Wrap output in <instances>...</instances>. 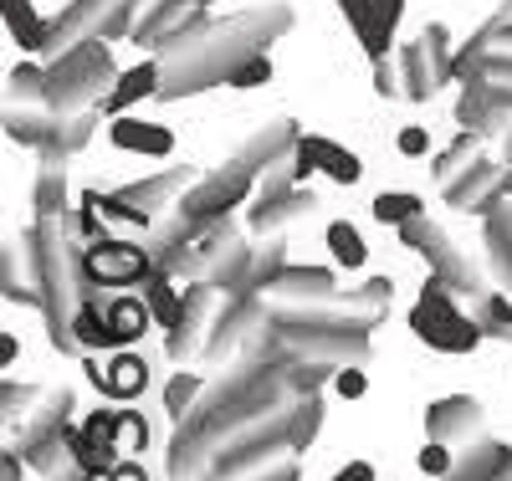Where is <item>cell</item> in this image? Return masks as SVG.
<instances>
[{
    "label": "cell",
    "mask_w": 512,
    "mask_h": 481,
    "mask_svg": "<svg viewBox=\"0 0 512 481\" xmlns=\"http://www.w3.org/2000/svg\"><path fill=\"white\" fill-rule=\"evenodd\" d=\"M292 31V11L287 6H256V11H241V16H226V21H210L200 16L190 31H180L164 52H154L164 62V87L159 98L164 103H180V98H195V93H210V87H226L231 72L267 52L277 36Z\"/></svg>",
    "instance_id": "6da1fadb"
},
{
    "label": "cell",
    "mask_w": 512,
    "mask_h": 481,
    "mask_svg": "<svg viewBox=\"0 0 512 481\" xmlns=\"http://www.w3.org/2000/svg\"><path fill=\"white\" fill-rule=\"evenodd\" d=\"M26 256H31V282L41 292V318L57 348H77L72 318L88 302V282H82V236L72 226V215L57 221H31L26 226Z\"/></svg>",
    "instance_id": "7a4b0ae2"
},
{
    "label": "cell",
    "mask_w": 512,
    "mask_h": 481,
    "mask_svg": "<svg viewBox=\"0 0 512 481\" xmlns=\"http://www.w3.org/2000/svg\"><path fill=\"white\" fill-rule=\"evenodd\" d=\"M113 82H118L113 52H108L103 36H93V41H82V47L52 57V67H47V108L52 113H88L113 93Z\"/></svg>",
    "instance_id": "3957f363"
},
{
    "label": "cell",
    "mask_w": 512,
    "mask_h": 481,
    "mask_svg": "<svg viewBox=\"0 0 512 481\" xmlns=\"http://www.w3.org/2000/svg\"><path fill=\"white\" fill-rule=\"evenodd\" d=\"M410 328L420 343H431L436 354H477V343L487 338V328L477 318H466L461 313V302L456 292L446 287V277H425L420 297H415V308H410Z\"/></svg>",
    "instance_id": "277c9868"
},
{
    "label": "cell",
    "mask_w": 512,
    "mask_h": 481,
    "mask_svg": "<svg viewBox=\"0 0 512 481\" xmlns=\"http://www.w3.org/2000/svg\"><path fill=\"white\" fill-rule=\"evenodd\" d=\"M282 456H292V410L267 415L246 425L241 435H231V446L210 461L205 481H256L262 471H272Z\"/></svg>",
    "instance_id": "5b68a950"
},
{
    "label": "cell",
    "mask_w": 512,
    "mask_h": 481,
    "mask_svg": "<svg viewBox=\"0 0 512 481\" xmlns=\"http://www.w3.org/2000/svg\"><path fill=\"white\" fill-rule=\"evenodd\" d=\"M400 241L410 246V251H420L425 261H431V272L436 277H446V287L456 292V297H487L492 287H487V272L477 267V256L472 251H461L436 221H425V215H420V221H410V226H400Z\"/></svg>",
    "instance_id": "8992f818"
},
{
    "label": "cell",
    "mask_w": 512,
    "mask_h": 481,
    "mask_svg": "<svg viewBox=\"0 0 512 481\" xmlns=\"http://www.w3.org/2000/svg\"><path fill=\"white\" fill-rule=\"evenodd\" d=\"M313 210H318V195L308 185H297L292 164H277L272 174H262V190H256V200L246 210V226L256 236H282L287 226L308 221Z\"/></svg>",
    "instance_id": "52a82bcc"
},
{
    "label": "cell",
    "mask_w": 512,
    "mask_h": 481,
    "mask_svg": "<svg viewBox=\"0 0 512 481\" xmlns=\"http://www.w3.org/2000/svg\"><path fill=\"white\" fill-rule=\"evenodd\" d=\"M272 328V313H267V297L262 292H231L226 297V308L216 318V328H210L205 338V364L216 369V364H231L246 343H262V333Z\"/></svg>",
    "instance_id": "ba28073f"
},
{
    "label": "cell",
    "mask_w": 512,
    "mask_h": 481,
    "mask_svg": "<svg viewBox=\"0 0 512 481\" xmlns=\"http://www.w3.org/2000/svg\"><path fill=\"white\" fill-rule=\"evenodd\" d=\"M256 190H262V180L246 169V164H221V169H210L200 174V180L190 185V195L175 205L180 215H190V221H226V215L246 200H256Z\"/></svg>",
    "instance_id": "9c48e42d"
},
{
    "label": "cell",
    "mask_w": 512,
    "mask_h": 481,
    "mask_svg": "<svg viewBox=\"0 0 512 481\" xmlns=\"http://www.w3.org/2000/svg\"><path fill=\"white\" fill-rule=\"evenodd\" d=\"M149 272H154V251L139 246V241L108 236V241L82 246V282H88V297L98 287H139V282H149Z\"/></svg>",
    "instance_id": "30bf717a"
},
{
    "label": "cell",
    "mask_w": 512,
    "mask_h": 481,
    "mask_svg": "<svg viewBox=\"0 0 512 481\" xmlns=\"http://www.w3.org/2000/svg\"><path fill=\"white\" fill-rule=\"evenodd\" d=\"M221 308H226V292H221V287L190 282V287H185V313H180V323L164 333V354L175 359V364L200 359L210 328H216V318H221Z\"/></svg>",
    "instance_id": "8fae6325"
},
{
    "label": "cell",
    "mask_w": 512,
    "mask_h": 481,
    "mask_svg": "<svg viewBox=\"0 0 512 481\" xmlns=\"http://www.w3.org/2000/svg\"><path fill=\"white\" fill-rule=\"evenodd\" d=\"M267 297L292 302V308H344V313H354L349 308V292H338V277L328 267H282L277 282L267 287Z\"/></svg>",
    "instance_id": "7c38bea8"
},
{
    "label": "cell",
    "mask_w": 512,
    "mask_h": 481,
    "mask_svg": "<svg viewBox=\"0 0 512 481\" xmlns=\"http://www.w3.org/2000/svg\"><path fill=\"white\" fill-rule=\"evenodd\" d=\"M292 174H297V180L328 174L333 185H359V180H364V159H359L354 149H344L338 139L303 134V139H297V154H292Z\"/></svg>",
    "instance_id": "4fadbf2b"
},
{
    "label": "cell",
    "mask_w": 512,
    "mask_h": 481,
    "mask_svg": "<svg viewBox=\"0 0 512 481\" xmlns=\"http://www.w3.org/2000/svg\"><path fill=\"white\" fill-rule=\"evenodd\" d=\"M205 6H210V0H154V6L139 16V26H134V36H128V41H134L139 52L154 57V52H164L180 31L195 26V21L205 16Z\"/></svg>",
    "instance_id": "5bb4252c"
},
{
    "label": "cell",
    "mask_w": 512,
    "mask_h": 481,
    "mask_svg": "<svg viewBox=\"0 0 512 481\" xmlns=\"http://www.w3.org/2000/svg\"><path fill=\"white\" fill-rule=\"evenodd\" d=\"M502 174H507V164H492V159H477L472 169L461 174L456 185H446L441 195H446V205H456V210H466V215H497L502 205H507V190H502Z\"/></svg>",
    "instance_id": "9a60e30c"
},
{
    "label": "cell",
    "mask_w": 512,
    "mask_h": 481,
    "mask_svg": "<svg viewBox=\"0 0 512 481\" xmlns=\"http://www.w3.org/2000/svg\"><path fill=\"white\" fill-rule=\"evenodd\" d=\"M482 430V400L477 395H446L425 410V441L446 446H472V435Z\"/></svg>",
    "instance_id": "2e32d148"
},
{
    "label": "cell",
    "mask_w": 512,
    "mask_h": 481,
    "mask_svg": "<svg viewBox=\"0 0 512 481\" xmlns=\"http://www.w3.org/2000/svg\"><path fill=\"white\" fill-rule=\"evenodd\" d=\"M195 180H200V174H195L190 164H175V169H159V174H144V180L123 185L118 195H123L128 205H139V210L159 215V210H169V205H180V200L190 195Z\"/></svg>",
    "instance_id": "e0dca14e"
},
{
    "label": "cell",
    "mask_w": 512,
    "mask_h": 481,
    "mask_svg": "<svg viewBox=\"0 0 512 481\" xmlns=\"http://www.w3.org/2000/svg\"><path fill=\"white\" fill-rule=\"evenodd\" d=\"M88 379L98 384V395L128 405V400H139L144 389H149V364L139 354H128V348H118L108 364H88Z\"/></svg>",
    "instance_id": "ac0fdd59"
},
{
    "label": "cell",
    "mask_w": 512,
    "mask_h": 481,
    "mask_svg": "<svg viewBox=\"0 0 512 481\" xmlns=\"http://www.w3.org/2000/svg\"><path fill=\"white\" fill-rule=\"evenodd\" d=\"M108 144L118 154H139V159H169L175 154V134H169L164 123H144L134 113L108 118Z\"/></svg>",
    "instance_id": "d6986e66"
},
{
    "label": "cell",
    "mask_w": 512,
    "mask_h": 481,
    "mask_svg": "<svg viewBox=\"0 0 512 481\" xmlns=\"http://www.w3.org/2000/svg\"><path fill=\"white\" fill-rule=\"evenodd\" d=\"M297 139H303V134H297V123H287V118H282V123L262 128L256 139H246V144H241V154H236V164H246V169L256 174V180H262V174H272L277 164H292Z\"/></svg>",
    "instance_id": "ffe728a7"
},
{
    "label": "cell",
    "mask_w": 512,
    "mask_h": 481,
    "mask_svg": "<svg viewBox=\"0 0 512 481\" xmlns=\"http://www.w3.org/2000/svg\"><path fill=\"white\" fill-rule=\"evenodd\" d=\"M159 87H164V62H159V57H144L139 67L118 72L113 93H108L98 108H103V118H123V113L134 108V103H144V98H159Z\"/></svg>",
    "instance_id": "44dd1931"
},
{
    "label": "cell",
    "mask_w": 512,
    "mask_h": 481,
    "mask_svg": "<svg viewBox=\"0 0 512 481\" xmlns=\"http://www.w3.org/2000/svg\"><path fill=\"white\" fill-rule=\"evenodd\" d=\"M98 123H108L103 108H88V113H57V128H52L47 149H41V159H47V164H67L72 154H82V149L93 144Z\"/></svg>",
    "instance_id": "7402d4cb"
},
{
    "label": "cell",
    "mask_w": 512,
    "mask_h": 481,
    "mask_svg": "<svg viewBox=\"0 0 512 481\" xmlns=\"http://www.w3.org/2000/svg\"><path fill=\"white\" fill-rule=\"evenodd\" d=\"M395 67H400V98H410V103L436 98L441 77H436V62H431V52H425V41H405V47L395 52Z\"/></svg>",
    "instance_id": "603a6c76"
},
{
    "label": "cell",
    "mask_w": 512,
    "mask_h": 481,
    "mask_svg": "<svg viewBox=\"0 0 512 481\" xmlns=\"http://www.w3.org/2000/svg\"><path fill=\"white\" fill-rule=\"evenodd\" d=\"M149 328H159V323H154V313H149V302H144V297H134V292L108 297V338H113V348L139 343Z\"/></svg>",
    "instance_id": "cb8c5ba5"
},
{
    "label": "cell",
    "mask_w": 512,
    "mask_h": 481,
    "mask_svg": "<svg viewBox=\"0 0 512 481\" xmlns=\"http://www.w3.org/2000/svg\"><path fill=\"white\" fill-rule=\"evenodd\" d=\"M446 481H512V451L502 441H477L466 456H456Z\"/></svg>",
    "instance_id": "d4e9b609"
},
{
    "label": "cell",
    "mask_w": 512,
    "mask_h": 481,
    "mask_svg": "<svg viewBox=\"0 0 512 481\" xmlns=\"http://www.w3.org/2000/svg\"><path fill=\"white\" fill-rule=\"evenodd\" d=\"M31 215H36V221H57V215H72V205H67V164H47V159H36Z\"/></svg>",
    "instance_id": "484cf974"
},
{
    "label": "cell",
    "mask_w": 512,
    "mask_h": 481,
    "mask_svg": "<svg viewBox=\"0 0 512 481\" xmlns=\"http://www.w3.org/2000/svg\"><path fill=\"white\" fill-rule=\"evenodd\" d=\"M251 267H256V246L236 241V246H226V251H221L216 261H210V267H205V282H210V287H221V292L231 297V292H246Z\"/></svg>",
    "instance_id": "4316f807"
},
{
    "label": "cell",
    "mask_w": 512,
    "mask_h": 481,
    "mask_svg": "<svg viewBox=\"0 0 512 481\" xmlns=\"http://www.w3.org/2000/svg\"><path fill=\"white\" fill-rule=\"evenodd\" d=\"M6 31L21 52H47L52 47V21L36 16L31 0H6Z\"/></svg>",
    "instance_id": "83f0119b"
},
{
    "label": "cell",
    "mask_w": 512,
    "mask_h": 481,
    "mask_svg": "<svg viewBox=\"0 0 512 481\" xmlns=\"http://www.w3.org/2000/svg\"><path fill=\"white\" fill-rule=\"evenodd\" d=\"M52 128H57V113L52 108H6V139L41 154L52 139Z\"/></svg>",
    "instance_id": "f1b7e54d"
},
{
    "label": "cell",
    "mask_w": 512,
    "mask_h": 481,
    "mask_svg": "<svg viewBox=\"0 0 512 481\" xmlns=\"http://www.w3.org/2000/svg\"><path fill=\"white\" fill-rule=\"evenodd\" d=\"M180 277H169V272H149V282H144V302H149V313H154V323L169 333L180 323V313H185V287H175Z\"/></svg>",
    "instance_id": "f546056e"
},
{
    "label": "cell",
    "mask_w": 512,
    "mask_h": 481,
    "mask_svg": "<svg viewBox=\"0 0 512 481\" xmlns=\"http://www.w3.org/2000/svg\"><path fill=\"white\" fill-rule=\"evenodd\" d=\"M477 159H482V134H466V128H461V134H456V139L436 154V164H431L436 185H441V190H446V185H456V180H461V174L472 169Z\"/></svg>",
    "instance_id": "4dcf8cb0"
},
{
    "label": "cell",
    "mask_w": 512,
    "mask_h": 481,
    "mask_svg": "<svg viewBox=\"0 0 512 481\" xmlns=\"http://www.w3.org/2000/svg\"><path fill=\"white\" fill-rule=\"evenodd\" d=\"M6 108H47V67H36V62H21L11 67L6 77Z\"/></svg>",
    "instance_id": "1f68e13d"
},
{
    "label": "cell",
    "mask_w": 512,
    "mask_h": 481,
    "mask_svg": "<svg viewBox=\"0 0 512 481\" xmlns=\"http://www.w3.org/2000/svg\"><path fill=\"white\" fill-rule=\"evenodd\" d=\"M205 389H210V379H205V374H190V369H180L175 379L164 384V410L175 415V425L195 415V405L205 400Z\"/></svg>",
    "instance_id": "d6a6232c"
},
{
    "label": "cell",
    "mask_w": 512,
    "mask_h": 481,
    "mask_svg": "<svg viewBox=\"0 0 512 481\" xmlns=\"http://www.w3.org/2000/svg\"><path fill=\"white\" fill-rule=\"evenodd\" d=\"M72 338H77V348H113V338H108V297L82 302L77 318H72Z\"/></svg>",
    "instance_id": "836d02e7"
},
{
    "label": "cell",
    "mask_w": 512,
    "mask_h": 481,
    "mask_svg": "<svg viewBox=\"0 0 512 481\" xmlns=\"http://www.w3.org/2000/svg\"><path fill=\"white\" fill-rule=\"evenodd\" d=\"M328 251H333V261L344 272H359L364 261H369V246H364V236H359V226H349V221H328Z\"/></svg>",
    "instance_id": "e575fe53"
},
{
    "label": "cell",
    "mask_w": 512,
    "mask_h": 481,
    "mask_svg": "<svg viewBox=\"0 0 512 481\" xmlns=\"http://www.w3.org/2000/svg\"><path fill=\"white\" fill-rule=\"evenodd\" d=\"M425 215V200L420 195H410V190H384L379 200H374V221L379 226H410V221H420Z\"/></svg>",
    "instance_id": "d590c367"
},
{
    "label": "cell",
    "mask_w": 512,
    "mask_h": 481,
    "mask_svg": "<svg viewBox=\"0 0 512 481\" xmlns=\"http://www.w3.org/2000/svg\"><path fill=\"white\" fill-rule=\"evenodd\" d=\"M282 267H292V261H287V236H272L267 246H256V267H251L246 292H262V297H267V287L277 282Z\"/></svg>",
    "instance_id": "8d00e7d4"
},
{
    "label": "cell",
    "mask_w": 512,
    "mask_h": 481,
    "mask_svg": "<svg viewBox=\"0 0 512 481\" xmlns=\"http://www.w3.org/2000/svg\"><path fill=\"white\" fill-rule=\"evenodd\" d=\"M487 251H492V267L512 282V205L487 215Z\"/></svg>",
    "instance_id": "74e56055"
},
{
    "label": "cell",
    "mask_w": 512,
    "mask_h": 481,
    "mask_svg": "<svg viewBox=\"0 0 512 481\" xmlns=\"http://www.w3.org/2000/svg\"><path fill=\"white\" fill-rule=\"evenodd\" d=\"M323 430V400L308 395V400H297L292 405V456H303L313 446V435Z\"/></svg>",
    "instance_id": "f35d334b"
},
{
    "label": "cell",
    "mask_w": 512,
    "mask_h": 481,
    "mask_svg": "<svg viewBox=\"0 0 512 481\" xmlns=\"http://www.w3.org/2000/svg\"><path fill=\"white\" fill-rule=\"evenodd\" d=\"M477 323L497 338H512V297L507 292H487L477 297Z\"/></svg>",
    "instance_id": "ab89813d"
},
{
    "label": "cell",
    "mask_w": 512,
    "mask_h": 481,
    "mask_svg": "<svg viewBox=\"0 0 512 481\" xmlns=\"http://www.w3.org/2000/svg\"><path fill=\"white\" fill-rule=\"evenodd\" d=\"M420 41H425V52H431V62H436V77H441V87L451 82V72H456V52H451V31L441 26V21H431L420 31Z\"/></svg>",
    "instance_id": "60d3db41"
},
{
    "label": "cell",
    "mask_w": 512,
    "mask_h": 481,
    "mask_svg": "<svg viewBox=\"0 0 512 481\" xmlns=\"http://www.w3.org/2000/svg\"><path fill=\"white\" fill-rule=\"evenodd\" d=\"M41 400H47V395H41L36 384H16V379H6V425L16 430L21 420H31Z\"/></svg>",
    "instance_id": "b9f144b4"
},
{
    "label": "cell",
    "mask_w": 512,
    "mask_h": 481,
    "mask_svg": "<svg viewBox=\"0 0 512 481\" xmlns=\"http://www.w3.org/2000/svg\"><path fill=\"white\" fill-rule=\"evenodd\" d=\"M149 446V420L139 410H118V456H134Z\"/></svg>",
    "instance_id": "7bdbcfd3"
},
{
    "label": "cell",
    "mask_w": 512,
    "mask_h": 481,
    "mask_svg": "<svg viewBox=\"0 0 512 481\" xmlns=\"http://www.w3.org/2000/svg\"><path fill=\"white\" fill-rule=\"evenodd\" d=\"M267 82H272V57L256 52V57H246V62L231 72L226 87H236V93H251V87H267Z\"/></svg>",
    "instance_id": "ee69618b"
},
{
    "label": "cell",
    "mask_w": 512,
    "mask_h": 481,
    "mask_svg": "<svg viewBox=\"0 0 512 481\" xmlns=\"http://www.w3.org/2000/svg\"><path fill=\"white\" fill-rule=\"evenodd\" d=\"M415 466H420L425 476H436V481H446V476L456 471V451H451L446 441H425V446H420V456H415Z\"/></svg>",
    "instance_id": "f6af8a7d"
},
{
    "label": "cell",
    "mask_w": 512,
    "mask_h": 481,
    "mask_svg": "<svg viewBox=\"0 0 512 481\" xmlns=\"http://www.w3.org/2000/svg\"><path fill=\"white\" fill-rule=\"evenodd\" d=\"M82 430H88L103 451H113V456H118V410H93L88 420H82ZM118 461H123V456H118Z\"/></svg>",
    "instance_id": "bcb514c9"
},
{
    "label": "cell",
    "mask_w": 512,
    "mask_h": 481,
    "mask_svg": "<svg viewBox=\"0 0 512 481\" xmlns=\"http://www.w3.org/2000/svg\"><path fill=\"white\" fill-rule=\"evenodd\" d=\"M364 389H369L364 364H338V374H333V395H338V400H359Z\"/></svg>",
    "instance_id": "7dc6e473"
},
{
    "label": "cell",
    "mask_w": 512,
    "mask_h": 481,
    "mask_svg": "<svg viewBox=\"0 0 512 481\" xmlns=\"http://www.w3.org/2000/svg\"><path fill=\"white\" fill-rule=\"evenodd\" d=\"M395 149H400L405 159H425V154H431V134H425L420 123H405L400 134H395Z\"/></svg>",
    "instance_id": "c3c4849f"
},
{
    "label": "cell",
    "mask_w": 512,
    "mask_h": 481,
    "mask_svg": "<svg viewBox=\"0 0 512 481\" xmlns=\"http://www.w3.org/2000/svg\"><path fill=\"white\" fill-rule=\"evenodd\" d=\"M374 93L379 98H400V67L384 57V62H374Z\"/></svg>",
    "instance_id": "681fc988"
},
{
    "label": "cell",
    "mask_w": 512,
    "mask_h": 481,
    "mask_svg": "<svg viewBox=\"0 0 512 481\" xmlns=\"http://www.w3.org/2000/svg\"><path fill=\"white\" fill-rule=\"evenodd\" d=\"M113 481H149V471H144L134 456H123V461L113 466Z\"/></svg>",
    "instance_id": "f907efd6"
},
{
    "label": "cell",
    "mask_w": 512,
    "mask_h": 481,
    "mask_svg": "<svg viewBox=\"0 0 512 481\" xmlns=\"http://www.w3.org/2000/svg\"><path fill=\"white\" fill-rule=\"evenodd\" d=\"M333 481H374V466H369V461H349V466L338 471Z\"/></svg>",
    "instance_id": "816d5d0a"
},
{
    "label": "cell",
    "mask_w": 512,
    "mask_h": 481,
    "mask_svg": "<svg viewBox=\"0 0 512 481\" xmlns=\"http://www.w3.org/2000/svg\"><path fill=\"white\" fill-rule=\"evenodd\" d=\"M6 481H26V456L21 451H6Z\"/></svg>",
    "instance_id": "f5cc1de1"
},
{
    "label": "cell",
    "mask_w": 512,
    "mask_h": 481,
    "mask_svg": "<svg viewBox=\"0 0 512 481\" xmlns=\"http://www.w3.org/2000/svg\"><path fill=\"white\" fill-rule=\"evenodd\" d=\"M16 354H21V348H16V333H6V338H0V364H16Z\"/></svg>",
    "instance_id": "db71d44e"
},
{
    "label": "cell",
    "mask_w": 512,
    "mask_h": 481,
    "mask_svg": "<svg viewBox=\"0 0 512 481\" xmlns=\"http://www.w3.org/2000/svg\"><path fill=\"white\" fill-rule=\"evenodd\" d=\"M502 164H512V128L502 134Z\"/></svg>",
    "instance_id": "11a10c76"
},
{
    "label": "cell",
    "mask_w": 512,
    "mask_h": 481,
    "mask_svg": "<svg viewBox=\"0 0 512 481\" xmlns=\"http://www.w3.org/2000/svg\"><path fill=\"white\" fill-rule=\"evenodd\" d=\"M62 481H88V471H77V476H62Z\"/></svg>",
    "instance_id": "9f6ffc18"
}]
</instances>
